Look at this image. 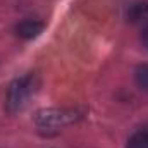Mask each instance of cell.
<instances>
[{
  "label": "cell",
  "instance_id": "6da1fadb",
  "mask_svg": "<svg viewBox=\"0 0 148 148\" xmlns=\"http://www.w3.org/2000/svg\"><path fill=\"white\" fill-rule=\"evenodd\" d=\"M38 86H40L38 77L33 73L26 74L23 77H17L9 86V91H7V100H5L7 110L10 114H16V112H21L23 109H26L29 100L38 91Z\"/></svg>",
  "mask_w": 148,
  "mask_h": 148
},
{
  "label": "cell",
  "instance_id": "7a4b0ae2",
  "mask_svg": "<svg viewBox=\"0 0 148 148\" xmlns=\"http://www.w3.org/2000/svg\"><path fill=\"white\" fill-rule=\"evenodd\" d=\"M79 115L74 110H59V109H48V110H40L35 117L36 126L41 131H59L66 124H71Z\"/></svg>",
  "mask_w": 148,
  "mask_h": 148
},
{
  "label": "cell",
  "instance_id": "3957f363",
  "mask_svg": "<svg viewBox=\"0 0 148 148\" xmlns=\"http://www.w3.org/2000/svg\"><path fill=\"white\" fill-rule=\"evenodd\" d=\"M43 23L40 21H33V19H26L23 23H19L16 26V33L17 36L24 38V40H31V38H36L41 31H43Z\"/></svg>",
  "mask_w": 148,
  "mask_h": 148
},
{
  "label": "cell",
  "instance_id": "277c9868",
  "mask_svg": "<svg viewBox=\"0 0 148 148\" xmlns=\"http://www.w3.org/2000/svg\"><path fill=\"white\" fill-rule=\"evenodd\" d=\"M147 16H148V3L147 2L133 3V5L129 7V10H127V17H129V21H133V23H136V21H140V19H143V17H147Z\"/></svg>",
  "mask_w": 148,
  "mask_h": 148
},
{
  "label": "cell",
  "instance_id": "5b68a950",
  "mask_svg": "<svg viewBox=\"0 0 148 148\" xmlns=\"http://www.w3.org/2000/svg\"><path fill=\"white\" fill-rule=\"evenodd\" d=\"M134 77H136V84L141 91L148 93V64H141L138 66L136 73H134Z\"/></svg>",
  "mask_w": 148,
  "mask_h": 148
},
{
  "label": "cell",
  "instance_id": "8992f818",
  "mask_svg": "<svg viewBox=\"0 0 148 148\" xmlns=\"http://www.w3.org/2000/svg\"><path fill=\"white\" fill-rule=\"evenodd\" d=\"M127 148H148V131H140L133 134L127 141Z\"/></svg>",
  "mask_w": 148,
  "mask_h": 148
},
{
  "label": "cell",
  "instance_id": "52a82bcc",
  "mask_svg": "<svg viewBox=\"0 0 148 148\" xmlns=\"http://www.w3.org/2000/svg\"><path fill=\"white\" fill-rule=\"evenodd\" d=\"M141 41H143V45L148 48V26L143 29V33H141Z\"/></svg>",
  "mask_w": 148,
  "mask_h": 148
}]
</instances>
